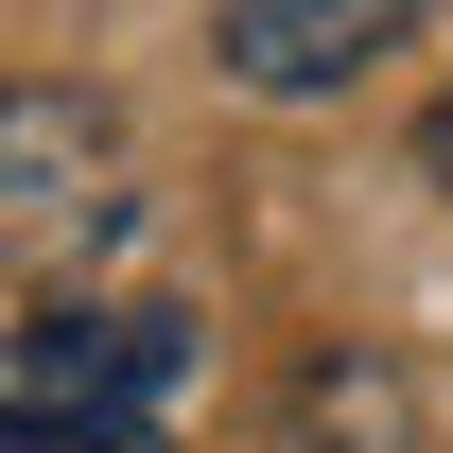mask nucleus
I'll list each match as a JSON object with an SVG mask.
<instances>
[{"label": "nucleus", "mask_w": 453, "mask_h": 453, "mask_svg": "<svg viewBox=\"0 0 453 453\" xmlns=\"http://www.w3.org/2000/svg\"><path fill=\"white\" fill-rule=\"evenodd\" d=\"M296 436L314 453H401V384L384 366H314V384H296Z\"/></svg>", "instance_id": "20e7f679"}, {"label": "nucleus", "mask_w": 453, "mask_h": 453, "mask_svg": "<svg viewBox=\"0 0 453 453\" xmlns=\"http://www.w3.org/2000/svg\"><path fill=\"white\" fill-rule=\"evenodd\" d=\"M418 18H436V0H210V70L244 105H332V88H366Z\"/></svg>", "instance_id": "7ed1b4c3"}, {"label": "nucleus", "mask_w": 453, "mask_h": 453, "mask_svg": "<svg viewBox=\"0 0 453 453\" xmlns=\"http://www.w3.org/2000/svg\"><path fill=\"white\" fill-rule=\"evenodd\" d=\"M140 244V122L105 105V88H70V70H35V88H0V280H88V262H122Z\"/></svg>", "instance_id": "f257e3e1"}, {"label": "nucleus", "mask_w": 453, "mask_h": 453, "mask_svg": "<svg viewBox=\"0 0 453 453\" xmlns=\"http://www.w3.org/2000/svg\"><path fill=\"white\" fill-rule=\"evenodd\" d=\"M0 453H174V418H70V401H0Z\"/></svg>", "instance_id": "39448f33"}, {"label": "nucleus", "mask_w": 453, "mask_h": 453, "mask_svg": "<svg viewBox=\"0 0 453 453\" xmlns=\"http://www.w3.org/2000/svg\"><path fill=\"white\" fill-rule=\"evenodd\" d=\"M210 366V332L174 296H88L70 280L35 332L0 349V401H70V418H174V384Z\"/></svg>", "instance_id": "f03ea898"}, {"label": "nucleus", "mask_w": 453, "mask_h": 453, "mask_svg": "<svg viewBox=\"0 0 453 453\" xmlns=\"http://www.w3.org/2000/svg\"><path fill=\"white\" fill-rule=\"evenodd\" d=\"M418 174H436V192H453V88H436V122H418Z\"/></svg>", "instance_id": "423d86ee"}]
</instances>
